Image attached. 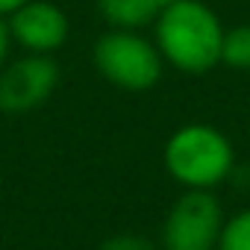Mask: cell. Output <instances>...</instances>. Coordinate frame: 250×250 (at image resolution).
Wrapping results in <instances>:
<instances>
[{"mask_svg":"<svg viewBox=\"0 0 250 250\" xmlns=\"http://www.w3.org/2000/svg\"><path fill=\"white\" fill-rule=\"evenodd\" d=\"M221 62L232 71H250V24H238L224 30Z\"/></svg>","mask_w":250,"mask_h":250,"instance_id":"ba28073f","label":"cell"},{"mask_svg":"<svg viewBox=\"0 0 250 250\" xmlns=\"http://www.w3.org/2000/svg\"><path fill=\"white\" fill-rule=\"evenodd\" d=\"M224 24L203 0H174L153 21V44L183 74H206L221 62Z\"/></svg>","mask_w":250,"mask_h":250,"instance_id":"6da1fadb","label":"cell"},{"mask_svg":"<svg viewBox=\"0 0 250 250\" xmlns=\"http://www.w3.org/2000/svg\"><path fill=\"white\" fill-rule=\"evenodd\" d=\"M27 0H0V18H9L18 6H24Z\"/></svg>","mask_w":250,"mask_h":250,"instance_id":"7c38bea8","label":"cell"},{"mask_svg":"<svg viewBox=\"0 0 250 250\" xmlns=\"http://www.w3.org/2000/svg\"><path fill=\"white\" fill-rule=\"evenodd\" d=\"M156 3H159V6H168V3H174V0H156Z\"/></svg>","mask_w":250,"mask_h":250,"instance_id":"4fadbf2b","label":"cell"},{"mask_svg":"<svg viewBox=\"0 0 250 250\" xmlns=\"http://www.w3.org/2000/svg\"><path fill=\"white\" fill-rule=\"evenodd\" d=\"M221 227H224L221 200L212 191L186 188L174 200L162 224V247L165 250H218Z\"/></svg>","mask_w":250,"mask_h":250,"instance_id":"277c9868","label":"cell"},{"mask_svg":"<svg viewBox=\"0 0 250 250\" xmlns=\"http://www.w3.org/2000/svg\"><path fill=\"white\" fill-rule=\"evenodd\" d=\"M97 9L112 30H136L139 33L142 27L156 21L162 6L156 0H97Z\"/></svg>","mask_w":250,"mask_h":250,"instance_id":"52a82bcc","label":"cell"},{"mask_svg":"<svg viewBox=\"0 0 250 250\" xmlns=\"http://www.w3.org/2000/svg\"><path fill=\"white\" fill-rule=\"evenodd\" d=\"M6 24L12 42H18L27 53L42 56H53L71 36L68 15L50 0H27L6 18Z\"/></svg>","mask_w":250,"mask_h":250,"instance_id":"8992f818","label":"cell"},{"mask_svg":"<svg viewBox=\"0 0 250 250\" xmlns=\"http://www.w3.org/2000/svg\"><path fill=\"white\" fill-rule=\"evenodd\" d=\"M9 47H12V36H9V24L0 18V68L6 65V56H9Z\"/></svg>","mask_w":250,"mask_h":250,"instance_id":"8fae6325","label":"cell"},{"mask_svg":"<svg viewBox=\"0 0 250 250\" xmlns=\"http://www.w3.org/2000/svg\"><path fill=\"white\" fill-rule=\"evenodd\" d=\"M59 83V65L53 56L27 53L0 68V112L21 115L42 106Z\"/></svg>","mask_w":250,"mask_h":250,"instance_id":"5b68a950","label":"cell"},{"mask_svg":"<svg viewBox=\"0 0 250 250\" xmlns=\"http://www.w3.org/2000/svg\"><path fill=\"white\" fill-rule=\"evenodd\" d=\"M100 250H156V247H153V241H147V238H142V235L121 232V235L106 238Z\"/></svg>","mask_w":250,"mask_h":250,"instance_id":"30bf717a","label":"cell"},{"mask_svg":"<svg viewBox=\"0 0 250 250\" xmlns=\"http://www.w3.org/2000/svg\"><path fill=\"white\" fill-rule=\"evenodd\" d=\"M218 250H250V209H241L232 218H224Z\"/></svg>","mask_w":250,"mask_h":250,"instance_id":"9c48e42d","label":"cell"},{"mask_svg":"<svg viewBox=\"0 0 250 250\" xmlns=\"http://www.w3.org/2000/svg\"><path fill=\"white\" fill-rule=\"evenodd\" d=\"M94 68L103 80L127 91H147L162 77L159 47L136 30H109L94 42Z\"/></svg>","mask_w":250,"mask_h":250,"instance_id":"3957f363","label":"cell"},{"mask_svg":"<svg viewBox=\"0 0 250 250\" xmlns=\"http://www.w3.org/2000/svg\"><path fill=\"white\" fill-rule=\"evenodd\" d=\"M165 171L186 188L212 191L232 177L235 150L229 139L209 124H186L174 130L162 150Z\"/></svg>","mask_w":250,"mask_h":250,"instance_id":"7a4b0ae2","label":"cell"}]
</instances>
